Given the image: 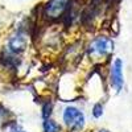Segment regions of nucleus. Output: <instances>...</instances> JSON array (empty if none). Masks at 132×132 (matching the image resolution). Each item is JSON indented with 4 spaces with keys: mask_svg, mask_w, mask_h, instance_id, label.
Instances as JSON below:
<instances>
[{
    "mask_svg": "<svg viewBox=\"0 0 132 132\" xmlns=\"http://www.w3.org/2000/svg\"><path fill=\"white\" fill-rule=\"evenodd\" d=\"M62 119H63V123L73 131H81L85 127V122H86L85 114L74 106H69L63 110Z\"/></svg>",
    "mask_w": 132,
    "mask_h": 132,
    "instance_id": "nucleus-1",
    "label": "nucleus"
},
{
    "mask_svg": "<svg viewBox=\"0 0 132 132\" xmlns=\"http://www.w3.org/2000/svg\"><path fill=\"white\" fill-rule=\"evenodd\" d=\"M114 50V41L107 36L95 37L89 45V54L93 57H104Z\"/></svg>",
    "mask_w": 132,
    "mask_h": 132,
    "instance_id": "nucleus-2",
    "label": "nucleus"
},
{
    "mask_svg": "<svg viewBox=\"0 0 132 132\" xmlns=\"http://www.w3.org/2000/svg\"><path fill=\"white\" fill-rule=\"evenodd\" d=\"M69 0H48L44 5V16L49 20H56L61 17V15L68 8Z\"/></svg>",
    "mask_w": 132,
    "mask_h": 132,
    "instance_id": "nucleus-3",
    "label": "nucleus"
},
{
    "mask_svg": "<svg viewBox=\"0 0 132 132\" xmlns=\"http://www.w3.org/2000/svg\"><path fill=\"white\" fill-rule=\"evenodd\" d=\"M111 86L115 89V91H122L124 86V74H123V61L120 58H115L111 66Z\"/></svg>",
    "mask_w": 132,
    "mask_h": 132,
    "instance_id": "nucleus-4",
    "label": "nucleus"
},
{
    "mask_svg": "<svg viewBox=\"0 0 132 132\" xmlns=\"http://www.w3.org/2000/svg\"><path fill=\"white\" fill-rule=\"evenodd\" d=\"M27 44H28L27 35L23 30H19L8 40V52L15 54V56L21 54L27 49Z\"/></svg>",
    "mask_w": 132,
    "mask_h": 132,
    "instance_id": "nucleus-5",
    "label": "nucleus"
},
{
    "mask_svg": "<svg viewBox=\"0 0 132 132\" xmlns=\"http://www.w3.org/2000/svg\"><path fill=\"white\" fill-rule=\"evenodd\" d=\"M19 60L16 58V56L15 54H12V53H9V52H7V53H3L2 56H0V63H2L4 68H8V69H15L16 66L19 65Z\"/></svg>",
    "mask_w": 132,
    "mask_h": 132,
    "instance_id": "nucleus-6",
    "label": "nucleus"
},
{
    "mask_svg": "<svg viewBox=\"0 0 132 132\" xmlns=\"http://www.w3.org/2000/svg\"><path fill=\"white\" fill-rule=\"evenodd\" d=\"M42 129H44V132H61V126L56 120L49 118L42 122Z\"/></svg>",
    "mask_w": 132,
    "mask_h": 132,
    "instance_id": "nucleus-7",
    "label": "nucleus"
},
{
    "mask_svg": "<svg viewBox=\"0 0 132 132\" xmlns=\"http://www.w3.org/2000/svg\"><path fill=\"white\" fill-rule=\"evenodd\" d=\"M42 111H41V115H42V119H49L52 116V112H53V103L52 102H46L45 104L42 106Z\"/></svg>",
    "mask_w": 132,
    "mask_h": 132,
    "instance_id": "nucleus-8",
    "label": "nucleus"
},
{
    "mask_svg": "<svg viewBox=\"0 0 132 132\" xmlns=\"http://www.w3.org/2000/svg\"><path fill=\"white\" fill-rule=\"evenodd\" d=\"M91 114H93V116H94L95 119L102 118V115H103V104H102V103H95V104L93 106Z\"/></svg>",
    "mask_w": 132,
    "mask_h": 132,
    "instance_id": "nucleus-9",
    "label": "nucleus"
},
{
    "mask_svg": "<svg viewBox=\"0 0 132 132\" xmlns=\"http://www.w3.org/2000/svg\"><path fill=\"white\" fill-rule=\"evenodd\" d=\"M9 132H27L21 126H19V124H16V123H13L12 126L9 127Z\"/></svg>",
    "mask_w": 132,
    "mask_h": 132,
    "instance_id": "nucleus-10",
    "label": "nucleus"
},
{
    "mask_svg": "<svg viewBox=\"0 0 132 132\" xmlns=\"http://www.w3.org/2000/svg\"><path fill=\"white\" fill-rule=\"evenodd\" d=\"M98 132H110V131H108V129H99Z\"/></svg>",
    "mask_w": 132,
    "mask_h": 132,
    "instance_id": "nucleus-11",
    "label": "nucleus"
}]
</instances>
